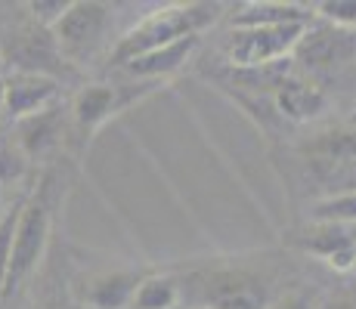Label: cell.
Segmentation results:
<instances>
[{"label": "cell", "mask_w": 356, "mask_h": 309, "mask_svg": "<svg viewBox=\"0 0 356 309\" xmlns=\"http://www.w3.org/2000/svg\"><path fill=\"white\" fill-rule=\"evenodd\" d=\"M325 309H356V303H353L350 297H334V300H332V303H328Z\"/></svg>", "instance_id": "24"}, {"label": "cell", "mask_w": 356, "mask_h": 309, "mask_svg": "<svg viewBox=\"0 0 356 309\" xmlns=\"http://www.w3.org/2000/svg\"><path fill=\"white\" fill-rule=\"evenodd\" d=\"M68 6H72V0H31V3H25V10H29V16H31L34 25L53 31L59 22H63Z\"/></svg>", "instance_id": "20"}, {"label": "cell", "mask_w": 356, "mask_h": 309, "mask_svg": "<svg viewBox=\"0 0 356 309\" xmlns=\"http://www.w3.org/2000/svg\"><path fill=\"white\" fill-rule=\"evenodd\" d=\"M307 25H276V28H232L227 47V62L236 68H270L282 65L285 56L298 50Z\"/></svg>", "instance_id": "4"}, {"label": "cell", "mask_w": 356, "mask_h": 309, "mask_svg": "<svg viewBox=\"0 0 356 309\" xmlns=\"http://www.w3.org/2000/svg\"><path fill=\"white\" fill-rule=\"evenodd\" d=\"M183 300V285L174 276H146L130 309H177Z\"/></svg>", "instance_id": "17"}, {"label": "cell", "mask_w": 356, "mask_h": 309, "mask_svg": "<svg viewBox=\"0 0 356 309\" xmlns=\"http://www.w3.org/2000/svg\"><path fill=\"white\" fill-rule=\"evenodd\" d=\"M307 158L319 167H356V133L338 130V133H323L304 149Z\"/></svg>", "instance_id": "16"}, {"label": "cell", "mask_w": 356, "mask_h": 309, "mask_svg": "<svg viewBox=\"0 0 356 309\" xmlns=\"http://www.w3.org/2000/svg\"><path fill=\"white\" fill-rule=\"evenodd\" d=\"M195 50H198V37H186V40H180V44L161 47V50L143 53V56L124 62L121 72H124L127 78H136V81H159V84H164L170 74L180 72V68L193 59Z\"/></svg>", "instance_id": "14"}, {"label": "cell", "mask_w": 356, "mask_h": 309, "mask_svg": "<svg viewBox=\"0 0 356 309\" xmlns=\"http://www.w3.org/2000/svg\"><path fill=\"white\" fill-rule=\"evenodd\" d=\"M298 247L304 253H313L325 266L338 272H350L356 266V238L347 226H328L313 223L304 235L298 238Z\"/></svg>", "instance_id": "9"}, {"label": "cell", "mask_w": 356, "mask_h": 309, "mask_svg": "<svg viewBox=\"0 0 356 309\" xmlns=\"http://www.w3.org/2000/svg\"><path fill=\"white\" fill-rule=\"evenodd\" d=\"M316 16L328 25L353 31L356 28V0H323V3H316Z\"/></svg>", "instance_id": "19"}, {"label": "cell", "mask_w": 356, "mask_h": 309, "mask_svg": "<svg viewBox=\"0 0 356 309\" xmlns=\"http://www.w3.org/2000/svg\"><path fill=\"white\" fill-rule=\"evenodd\" d=\"M195 309H270V294L245 269H202L183 285V300Z\"/></svg>", "instance_id": "3"}, {"label": "cell", "mask_w": 356, "mask_h": 309, "mask_svg": "<svg viewBox=\"0 0 356 309\" xmlns=\"http://www.w3.org/2000/svg\"><path fill=\"white\" fill-rule=\"evenodd\" d=\"M6 217V198H3V185H0V219Z\"/></svg>", "instance_id": "25"}, {"label": "cell", "mask_w": 356, "mask_h": 309, "mask_svg": "<svg viewBox=\"0 0 356 309\" xmlns=\"http://www.w3.org/2000/svg\"><path fill=\"white\" fill-rule=\"evenodd\" d=\"M146 272L140 269H106L97 272L84 287V300L90 309H130Z\"/></svg>", "instance_id": "12"}, {"label": "cell", "mask_w": 356, "mask_h": 309, "mask_svg": "<svg viewBox=\"0 0 356 309\" xmlns=\"http://www.w3.org/2000/svg\"><path fill=\"white\" fill-rule=\"evenodd\" d=\"M25 161H29V158L19 152V146L16 149H13V146H0V185L19 180V176H22V170H25Z\"/></svg>", "instance_id": "22"}, {"label": "cell", "mask_w": 356, "mask_h": 309, "mask_svg": "<svg viewBox=\"0 0 356 309\" xmlns=\"http://www.w3.org/2000/svg\"><path fill=\"white\" fill-rule=\"evenodd\" d=\"M276 106L291 121H313L325 112L328 96L323 87L304 78H282L276 87Z\"/></svg>", "instance_id": "15"}, {"label": "cell", "mask_w": 356, "mask_h": 309, "mask_svg": "<svg viewBox=\"0 0 356 309\" xmlns=\"http://www.w3.org/2000/svg\"><path fill=\"white\" fill-rule=\"evenodd\" d=\"M220 12H223V6L208 3V0L159 6V10H152L149 16H143L140 22L118 40V47L112 50L115 65L121 68L124 62L143 56V53L180 44V40H186V37H198L204 28H211V25L220 19Z\"/></svg>", "instance_id": "1"}, {"label": "cell", "mask_w": 356, "mask_h": 309, "mask_svg": "<svg viewBox=\"0 0 356 309\" xmlns=\"http://www.w3.org/2000/svg\"><path fill=\"white\" fill-rule=\"evenodd\" d=\"M270 309H316V300L304 291H291V294H285V297L273 300Z\"/></svg>", "instance_id": "23"}, {"label": "cell", "mask_w": 356, "mask_h": 309, "mask_svg": "<svg viewBox=\"0 0 356 309\" xmlns=\"http://www.w3.org/2000/svg\"><path fill=\"white\" fill-rule=\"evenodd\" d=\"M316 6L291 0H254L232 12V28H276V25H310Z\"/></svg>", "instance_id": "11"}, {"label": "cell", "mask_w": 356, "mask_h": 309, "mask_svg": "<svg viewBox=\"0 0 356 309\" xmlns=\"http://www.w3.org/2000/svg\"><path fill=\"white\" fill-rule=\"evenodd\" d=\"M0 59L10 62L16 72L25 74H47L53 78L59 65H63V50H59L56 37L50 28H40V25H22L10 34L6 47L0 50Z\"/></svg>", "instance_id": "7"}, {"label": "cell", "mask_w": 356, "mask_h": 309, "mask_svg": "<svg viewBox=\"0 0 356 309\" xmlns=\"http://www.w3.org/2000/svg\"><path fill=\"white\" fill-rule=\"evenodd\" d=\"M59 96L56 78H47V74H25L16 72L13 78H6V108L3 112L10 118L22 121L29 115H38L44 108H50Z\"/></svg>", "instance_id": "10"}, {"label": "cell", "mask_w": 356, "mask_h": 309, "mask_svg": "<svg viewBox=\"0 0 356 309\" xmlns=\"http://www.w3.org/2000/svg\"><path fill=\"white\" fill-rule=\"evenodd\" d=\"M310 219L313 223H328V226H347V229L356 226V185L319 198L310 208Z\"/></svg>", "instance_id": "18"}, {"label": "cell", "mask_w": 356, "mask_h": 309, "mask_svg": "<svg viewBox=\"0 0 356 309\" xmlns=\"http://www.w3.org/2000/svg\"><path fill=\"white\" fill-rule=\"evenodd\" d=\"M353 53H356V37L350 31L319 22V25H307L294 56L304 59V65L313 68V72H332V68L344 65Z\"/></svg>", "instance_id": "8"}, {"label": "cell", "mask_w": 356, "mask_h": 309, "mask_svg": "<svg viewBox=\"0 0 356 309\" xmlns=\"http://www.w3.org/2000/svg\"><path fill=\"white\" fill-rule=\"evenodd\" d=\"M112 12V6L99 3V0H72L63 22L53 28V37H56L63 56L72 62L93 56L115 22Z\"/></svg>", "instance_id": "5"}, {"label": "cell", "mask_w": 356, "mask_h": 309, "mask_svg": "<svg viewBox=\"0 0 356 309\" xmlns=\"http://www.w3.org/2000/svg\"><path fill=\"white\" fill-rule=\"evenodd\" d=\"M19 208H22V201H19L13 210H6V217L0 219V287H3L6 269H10V257H13V235H16Z\"/></svg>", "instance_id": "21"}, {"label": "cell", "mask_w": 356, "mask_h": 309, "mask_svg": "<svg viewBox=\"0 0 356 309\" xmlns=\"http://www.w3.org/2000/svg\"><path fill=\"white\" fill-rule=\"evenodd\" d=\"M56 195H59L56 176L44 174L40 176V185H34V192L22 201L19 219H16V235H13L10 269H6L0 294L19 291L22 281H29V276L40 266V260H44V253H47V244H50Z\"/></svg>", "instance_id": "2"}, {"label": "cell", "mask_w": 356, "mask_h": 309, "mask_svg": "<svg viewBox=\"0 0 356 309\" xmlns=\"http://www.w3.org/2000/svg\"><path fill=\"white\" fill-rule=\"evenodd\" d=\"M65 130V108H59L53 102L50 108L38 115H29L16 124V146L25 158H44L47 152H53Z\"/></svg>", "instance_id": "13"}, {"label": "cell", "mask_w": 356, "mask_h": 309, "mask_svg": "<svg viewBox=\"0 0 356 309\" xmlns=\"http://www.w3.org/2000/svg\"><path fill=\"white\" fill-rule=\"evenodd\" d=\"M0 62H3V59H0Z\"/></svg>", "instance_id": "26"}, {"label": "cell", "mask_w": 356, "mask_h": 309, "mask_svg": "<svg viewBox=\"0 0 356 309\" xmlns=\"http://www.w3.org/2000/svg\"><path fill=\"white\" fill-rule=\"evenodd\" d=\"M159 87V81H140L136 90H127L124 84H90L81 87L72 99V118L84 133L99 130L108 118H115L118 112H124L130 102H140L146 93H152Z\"/></svg>", "instance_id": "6"}]
</instances>
